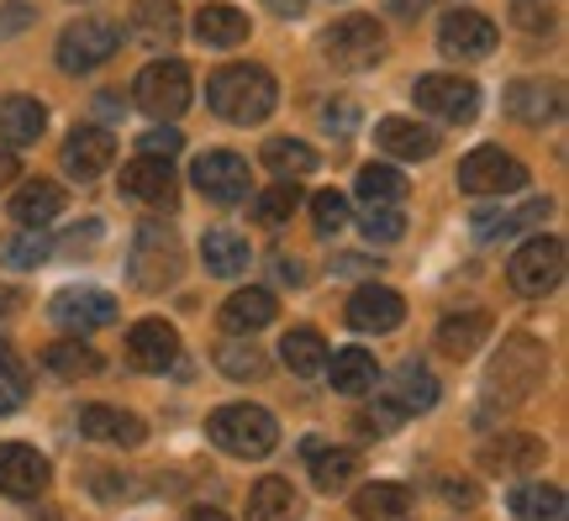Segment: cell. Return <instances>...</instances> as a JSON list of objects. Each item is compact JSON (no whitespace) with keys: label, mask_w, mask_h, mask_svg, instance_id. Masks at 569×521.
<instances>
[{"label":"cell","mask_w":569,"mask_h":521,"mask_svg":"<svg viewBox=\"0 0 569 521\" xmlns=\"http://www.w3.org/2000/svg\"><path fill=\"white\" fill-rule=\"evenodd\" d=\"M63 211V190L53 180H27L11 196V217L21 221V227H48V221Z\"/></svg>","instance_id":"cell-33"},{"label":"cell","mask_w":569,"mask_h":521,"mask_svg":"<svg viewBox=\"0 0 569 521\" xmlns=\"http://www.w3.org/2000/svg\"><path fill=\"white\" fill-rule=\"evenodd\" d=\"M353 190H359L365 206H401L407 201V174L390 169V163H369V169H359Z\"/></svg>","instance_id":"cell-37"},{"label":"cell","mask_w":569,"mask_h":521,"mask_svg":"<svg viewBox=\"0 0 569 521\" xmlns=\"http://www.w3.org/2000/svg\"><path fill=\"white\" fill-rule=\"evenodd\" d=\"M42 369L53 374V380H96L106 369V359L80 338H63V342H48L42 348Z\"/></svg>","instance_id":"cell-28"},{"label":"cell","mask_w":569,"mask_h":521,"mask_svg":"<svg viewBox=\"0 0 569 521\" xmlns=\"http://www.w3.org/2000/svg\"><path fill=\"white\" fill-rule=\"evenodd\" d=\"M496 21L480 17V11H448L443 21H438V48H443L448 59H459V63H475V59H490L496 53Z\"/></svg>","instance_id":"cell-13"},{"label":"cell","mask_w":569,"mask_h":521,"mask_svg":"<svg viewBox=\"0 0 569 521\" xmlns=\"http://www.w3.org/2000/svg\"><path fill=\"white\" fill-rule=\"evenodd\" d=\"M127 363L138 374H163L180 363V332L159 317H142L132 332H127Z\"/></svg>","instance_id":"cell-15"},{"label":"cell","mask_w":569,"mask_h":521,"mask_svg":"<svg viewBox=\"0 0 569 521\" xmlns=\"http://www.w3.org/2000/svg\"><path fill=\"white\" fill-rule=\"evenodd\" d=\"M327 380H332V390L338 395H369L375 390V380H380V363H375V353L369 348H343V353H327Z\"/></svg>","instance_id":"cell-25"},{"label":"cell","mask_w":569,"mask_h":521,"mask_svg":"<svg viewBox=\"0 0 569 521\" xmlns=\"http://www.w3.org/2000/svg\"><path fill=\"white\" fill-rule=\"evenodd\" d=\"M190 96H196V84H190V69H184L180 59L148 63L138 80H132V101L153 121H174L184 106H190Z\"/></svg>","instance_id":"cell-8"},{"label":"cell","mask_w":569,"mask_h":521,"mask_svg":"<svg viewBox=\"0 0 569 521\" xmlns=\"http://www.w3.org/2000/svg\"><path fill=\"white\" fill-rule=\"evenodd\" d=\"M549 211H553L549 196L511 206V211H480V217H475V238H480V242L517 238V232H528V227H538V221H549Z\"/></svg>","instance_id":"cell-27"},{"label":"cell","mask_w":569,"mask_h":521,"mask_svg":"<svg viewBox=\"0 0 569 521\" xmlns=\"http://www.w3.org/2000/svg\"><path fill=\"white\" fill-rule=\"evenodd\" d=\"M306 453H317V448H306ZM353 474H359V453L353 448H322L317 459H311V480H317V490H348L353 484Z\"/></svg>","instance_id":"cell-39"},{"label":"cell","mask_w":569,"mask_h":521,"mask_svg":"<svg viewBox=\"0 0 569 521\" xmlns=\"http://www.w3.org/2000/svg\"><path fill=\"white\" fill-rule=\"evenodd\" d=\"M201 259H206V274H217V280H238L248 269V259H253V248H248V238H238V232H227V227H211L201 238Z\"/></svg>","instance_id":"cell-30"},{"label":"cell","mask_w":569,"mask_h":521,"mask_svg":"<svg viewBox=\"0 0 569 521\" xmlns=\"http://www.w3.org/2000/svg\"><path fill=\"white\" fill-rule=\"evenodd\" d=\"M190 180H196V190H201L206 201L238 206V201H248V184H253V163H248L243 153H232V148H211V153H201V159H196Z\"/></svg>","instance_id":"cell-10"},{"label":"cell","mask_w":569,"mask_h":521,"mask_svg":"<svg viewBox=\"0 0 569 521\" xmlns=\"http://www.w3.org/2000/svg\"><path fill=\"white\" fill-rule=\"evenodd\" d=\"M401 421H407V411H401V405H396V401H380V405H365L353 427H359V438H390Z\"/></svg>","instance_id":"cell-47"},{"label":"cell","mask_w":569,"mask_h":521,"mask_svg":"<svg viewBox=\"0 0 569 521\" xmlns=\"http://www.w3.org/2000/svg\"><path fill=\"white\" fill-rule=\"evenodd\" d=\"M111 159H117V142H111L106 127H74L69 142H63V174H69V180H80V184L101 180Z\"/></svg>","instance_id":"cell-17"},{"label":"cell","mask_w":569,"mask_h":521,"mask_svg":"<svg viewBox=\"0 0 569 521\" xmlns=\"http://www.w3.org/2000/svg\"><path fill=\"white\" fill-rule=\"evenodd\" d=\"M311 227H317L322 238H338L348 227V201L338 190H317V196H311Z\"/></svg>","instance_id":"cell-46"},{"label":"cell","mask_w":569,"mask_h":521,"mask_svg":"<svg viewBox=\"0 0 569 521\" xmlns=\"http://www.w3.org/2000/svg\"><path fill=\"white\" fill-rule=\"evenodd\" d=\"M27 390H32V380H27V363L17 359V348L0 338V417H11V411H21L27 405Z\"/></svg>","instance_id":"cell-42"},{"label":"cell","mask_w":569,"mask_h":521,"mask_svg":"<svg viewBox=\"0 0 569 521\" xmlns=\"http://www.w3.org/2000/svg\"><path fill=\"white\" fill-rule=\"evenodd\" d=\"M48 317L59 321L63 332H96V327H111L117 321V301L111 290H96V284H80V290H59Z\"/></svg>","instance_id":"cell-16"},{"label":"cell","mask_w":569,"mask_h":521,"mask_svg":"<svg viewBox=\"0 0 569 521\" xmlns=\"http://www.w3.org/2000/svg\"><path fill=\"white\" fill-rule=\"evenodd\" d=\"M407 321V301L386 284H359L348 295V327L353 332H396Z\"/></svg>","instance_id":"cell-18"},{"label":"cell","mask_w":569,"mask_h":521,"mask_svg":"<svg viewBox=\"0 0 569 521\" xmlns=\"http://www.w3.org/2000/svg\"><path fill=\"white\" fill-rule=\"evenodd\" d=\"M274 101H280V90L264 63H227L206 80V106L232 127H259L274 111Z\"/></svg>","instance_id":"cell-1"},{"label":"cell","mask_w":569,"mask_h":521,"mask_svg":"<svg viewBox=\"0 0 569 521\" xmlns=\"http://www.w3.org/2000/svg\"><path fill=\"white\" fill-rule=\"evenodd\" d=\"M117 48H122V21L80 17L74 27H63L59 69L63 74H90V69H101L106 59H117Z\"/></svg>","instance_id":"cell-6"},{"label":"cell","mask_w":569,"mask_h":521,"mask_svg":"<svg viewBox=\"0 0 569 521\" xmlns=\"http://www.w3.org/2000/svg\"><path fill=\"white\" fill-rule=\"evenodd\" d=\"M565 111V96L553 80H517L507 90V117L522 121V127H543V121H559Z\"/></svg>","instance_id":"cell-21"},{"label":"cell","mask_w":569,"mask_h":521,"mask_svg":"<svg viewBox=\"0 0 569 521\" xmlns=\"http://www.w3.org/2000/svg\"><path fill=\"white\" fill-rule=\"evenodd\" d=\"M375 148H380L386 159L417 163V159H432V153H438V132L422 127V121H411V117H380V127H375Z\"/></svg>","instance_id":"cell-19"},{"label":"cell","mask_w":569,"mask_h":521,"mask_svg":"<svg viewBox=\"0 0 569 521\" xmlns=\"http://www.w3.org/2000/svg\"><path fill=\"white\" fill-rule=\"evenodd\" d=\"M543 459H549V448H543V438H532V432H501L496 442L480 448V469L486 474H528Z\"/></svg>","instance_id":"cell-20"},{"label":"cell","mask_w":569,"mask_h":521,"mask_svg":"<svg viewBox=\"0 0 569 521\" xmlns=\"http://www.w3.org/2000/svg\"><path fill=\"white\" fill-rule=\"evenodd\" d=\"M274 295L269 290H238V295H227V305L217 311V327H222L227 338H253V332H264L269 321H274Z\"/></svg>","instance_id":"cell-22"},{"label":"cell","mask_w":569,"mask_h":521,"mask_svg":"<svg viewBox=\"0 0 569 521\" xmlns=\"http://www.w3.org/2000/svg\"><path fill=\"white\" fill-rule=\"evenodd\" d=\"M486 338H490V317H486V311H459V317L438 321V353H443V359L465 363Z\"/></svg>","instance_id":"cell-31"},{"label":"cell","mask_w":569,"mask_h":521,"mask_svg":"<svg viewBox=\"0 0 569 521\" xmlns=\"http://www.w3.org/2000/svg\"><path fill=\"white\" fill-rule=\"evenodd\" d=\"M184 269V248L174 238V227H163V221H148L138 227V238H132V253H127V274L138 290H169V284L180 280Z\"/></svg>","instance_id":"cell-4"},{"label":"cell","mask_w":569,"mask_h":521,"mask_svg":"<svg viewBox=\"0 0 569 521\" xmlns=\"http://www.w3.org/2000/svg\"><path fill=\"white\" fill-rule=\"evenodd\" d=\"M390 401L401 405V411H432L438 405V380L427 374L422 363H401L396 369V395Z\"/></svg>","instance_id":"cell-41"},{"label":"cell","mask_w":569,"mask_h":521,"mask_svg":"<svg viewBox=\"0 0 569 521\" xmlns=\"http://www.w3.org/2000/svg\"><path fill=\"white\" fill-rule=\"evenodd\" d=\"M280 359L290 374H301V380H317L327 369V342L322 332H311V327H296V332H284L280 342Z\"/></svg>","instance_id":"cell-34"},{"label":"cell","mask_w":569,"mask_h":521,"mask_svg":"<svg viewBox=\"0 0 569 521\" xmlns=\"http://www.w3.org/2000/svg\"><path fill=\"white\" fill-rule=\"evenodd\" d=\"M507 280L517 295H553L559 280H565V238H549V232L528 238L511 253Z\"/></svg>","instance_id":"cell-5"},{"label":"cell","mask_w":569,"mask_h":521,"mask_svg":"<svg viewBox=\"0 0 569 521\" xmlns=\"http://www.w3.org/2000/svg\"><path fill=\"white\" fill-rule=\"evenodd\" d=\"M142 153H153V159L180 153V132H174V127H153V132H142Z\"/></svg>","instance_id":"cell-49"},{"label":"cell","mask_w":569,"mask_h":521,"mask_svg":"<svg viewBox=\"0 0 569 521\" xmlns=\"http://www.w3.org/2000/svg\"><path fill=\"white\" fill-rule=\"evenodd\" d=\"M180 6L174 0H138L132 6V38L148 42V48H169V42H180Z\"/></svg>","instance_id":"cell-29"},{"label":"cell","mask_w":569,"mask_h":521,"mask_svg":"<svg viewBox=\"0 0 569 521\" xmlns=\"http://www.w3.org/2000/svg\"><path fill=\"white\" fill-rule=\"evenodd\" d=\"M296 505L301 501H296L290 480H280V474H269V480H259L248 490V521H290Z\"/></svg>","instance_id":"cell-35"},{"label":"cell","mask_w":569,"mask_h":521,"mask_svg":"<svg viewBox=\"0 0 569 521\" xmlns=\"http://www.w3.org/2000/svg\"><path fill=\"white\" fill-rule=\"evenodd\" d=\"M17 174H21L17 153H11V148H0V190H6V184H17Z\"/></svg>","instance_id":"cell-53"},{"label":"cell","mask_w":569,"mask_h":521,"mask_svg":"<svg viewBox=\"0 0 569 521\" xmlns=\"http://www.w3.org/2000/svg\"><path fill=\"white\" fill-rule=\"evenodd\" d=\"M206 438L232 459H264L280 442V421L269 417L264 405H217L206 417Z\"/></svg>","instance_id":"cell-3"},{"label":"cell","mask_w":569,"mask_h":521,"mask_svg":"<svg viewBox=\"0 0 569 521\" xmlns=\"http://www.w3.org/2000/svg\"><path fill=\"white\" fill-rule=\"evenodd\" d=\"M48 253H53V242L42 238V227H27L17 238H0V263L6 269H38V263H48Z\"/></svg>","instance_id":"cell-43"},{"label":"cell","mask_w":569,"mask_h":521,"mask_svg":"<svg viewBox=\"0 0 569 521\" xmlns=\"http://www.w3.org/2000/svg\"><path fill=\"white\" fill-rule=\"evenodd\" d=\"M380 53H386V32H380L375 17H343L322 32V59L332 69H343V74H359L369 63H380Z\"/></svg>","instance_id":"cell-7"},{"label":"cell","mask_w":569,"mask_h":521,"mask_svg":"<svg viewBox=\"0 0 569 521\" xmlns=\"http://www.w3.org/2000/svg\"><path fill=\"white\" fill-rule=\"evenodd\" d=\"M248 17L238 11V6H201L196 11V38L206 42V48H238V42H248Z\"/></svg>","instance_id":"cell-32"},{"label":"cell","mask_w":569,"mask_h":521,"mask_svg":"<svg viewBox=\"0 0 569 521\" xmlns=\"http://www.w3.org/2000/svg\"><path fill=\"white\" fill-rule=\"evenodd\" d=\"M269 11H274V17H301L306 6H311V0H264Z\"/></svg>","instance_id":"cell-54"},{"label":"cell","mask_w":569,"mask_h":521,"mask_svg":"<svg viewBox=\"0 0 569 521\" xmlns=\"http://www.w3.org/2000/svg\"><path fill=\"white\" fill-rule=\"evenodd\" d=\"M528 184V163H517L507 148H475L459 159V190L465 196H511V190H522Z\"/></svg>","instance_id":"cell-9"},{"label":"cell","mask_w":569,"mask_h":521,"mask_svg":"<svg viewBox=\"0 0 569 521\" xmlns=\"http://www.w3.org/2000/svg\"><path fill=\"white\" fill-rule=\"evenodd\" d=\"M53 480V469L32 442H0V495L11 501H38Z\"/></svg>","instance_id":"cell-14"},{"label":"cell","mask_w":569,"mask_h":521,"mask_svg":"<svg viewBox=\"0 0 569 521\" xmlns=\"http://www.w3.org/2000/svg\"><path fill=\"white\" fill-rule=\"evenodd\" d=\"M217 369H222L227 380H269V359L248 338H227L217 348Z\"/></svg>","instance_id":"cell-40"},{"label":"cell","mask_w":569,"mask_h":521,"mask_svg":"<svg viewBox=\"0 0 569 521\" xmlns=\"http://www.w3.org/2000/svg\"><path fill=\"white\" fill-rule=\"evenodd\" d=\"M443 495H448V505H475V501H480V490H475L469 480H448Z\"/></svg>","instance_id":"cell-52"},{"label":"cell","mask_w":569,"mask_h":521,"mask_svg":"<svg viewBox=\"0 0 569 521\" xmlns=\"http://www.w3.org/2000/svg\"><path fill=\"white\" fill-rule=\"evenodd\" d=\"M296 211H301V190H296V180H280L274 190H264V196H259L253 221H264V227H284Z\"/></svg>","instance_id":"cell-44"},{"label":"cell","mask_w":569,"mask_h":521,"mask_svg":"<svg viewBox=\"0 0 569 521\" xmlns=\"http://www.w3.org/2000/svg\"><path fill=\"white\" fill-rule=\"evenodd\" d=\"M101 238V221H84V227H74L69 238H63V248H74V253H90V242Z\"/></svg>","instance_id":"cell-51"},{"label":"cell","mask_w":569,"mask_h":521,"mask_svg":"<svg viewBox=\"0 0 569 521\" xmlns=\"http://www.w3.org/2000/svg\"><path fill=\"white\" fill-rule=\"evenodd\" d=\"M122 196L132 206H148V211H174V206H180V180H174V163L153 159V153H138V159L122 169Z\"/></svg>","instance_id":"cell-12"},{"label":"cell","mask_w":569,"mask_h":521,"mask_svg":"<svg viewBox=\"0 0 569 521\" xmlns=\"http://www.w3.org/2000/svg\"><path fill=\"white\" fill-rule=\"evenodd\" d=\"M80 432L90 442H111V448H138V442L148 438V427H142L132 411H117V405H84Z\"/></svg>","instance_id":"cell-23"},{"label":"cell","mask_w":569,"mask_h":521,"mask_svg":"<svg viewBox=\"0 0 569 521\" xmlns=\"http://www.w3.org/2000/svg\"><path fill=\"white\" fill-rule=\"evenodd\" d=\"M543 374H549V348L532 332H511L486 369V405H501V411L522 405L543 384Z\"/></svg>","instance_id":"cell-2"},{"label":"cell","mask_w":569,"mask_h":521,"mask_svg":"<svg viewBox=\"0 0 569 521\" xmlns=\"http://www.w3.org/2000/svg\"><path fill=\"white\" fill-rule=\"evenodd\" d=\"M411 490L396 480H375L353 495V517L359 521H411Z\"/></svg>","instance_id":"cell-26"},{"label":"cell","mask_w":569,"mask_h":521,"mask_svg":"<svg viewBox=\"0 0 569 521\" xmlns=\"http://www.w3.org/2000/svg\"><path fill=\"white\" fill-rule=\"evenodd\" d=\"M259 163L274 169L280 180H306V174L317 169V153H311L301 138H269L264 153H259Z\"/></svg>","instance_id":"cell-38"},{"label":"cell","mask_w":569,"mask_h":521,"mask_svg":"<svg viewBox=\"0 0 569 521\" xmlns=\"http://www.w3.org/2000/svg\"><path fill=\"white\" fill-rule=\"evenodd\" d=\"M48 132V106L32 96H6L0 101V138L6 148H32Z\"/></svg>","instance_id":"cell-24"},{"label":"cell","mask_w":569,"mask_h":521,"mask_svg":"<svg viewBox=\"0 0 569 521\" xmlns=\"http://www.w3.org/2000/svg\"><path fill=\"white\" fill-rule=\"evenodd\" d=\"M348 117H353V101H338V106H327L322 111V127L327 132H338V138H348V132H353V121Z\"/></svg>","instance_id":"cell-50"},{"label":"cell","mask_w":569,"mask_h":521,"mask_svg":"<svg viewBox=\"0 0 569 521\" xmlns=\"http://www.w3.org/2000/svg\"><path fill=\"white\" fill-rule=\"evenodd\" d=\"M32 21H38V11H32L27 0H6V6H0V38H17Z\"/></svg>","instance_id":"cell-48"},{"label":"cell","mask_w":569,"mask_h":521,"mask_svg":"<svg viewBox=\"0 0 569 521\" xmlns=\"http://www.w3.org/2000/svg\"><path fill=\"white\" fill-rule=\"evenodd\" d=\"M184 521H227V517H222V511H190Z\"/></svg>","instance_id":"cell-55"},{"label":"cell","mask_w":569,"mask_h":521,"mask_svg":"<svg viewBox=\"0 0 569 521\" xmlns=\"http://www.w3.org/2000/svg\"><path fill=\"white\" fill-rule=\"evenodd\" d=\"M507 511L517 521H559L565 517V490L559 484H517Z\"/></svg>","instance_id":"cell-36"},{"label":"cell","mask_w":569,"mask_h":521,"mask_svg":"<svg viewBox=\"0 0 569 521\" xmlns=\"http://www.w3.org/2000/svg\"><path fill=\"white\" fill-rule=\"evenodd\" d=\"M411 101H417V111L432 121H475V111H480V90H475V80H459V74H422V80L411 84Z\"/></svg>","instance_id":"cell-11"},{"label":"cell","mask_w":569,"mask_h":521,"mask_svg":"<svg viewBox=\"0 0 569 521\" xmlns=\"http://www.w3.org/2000/svg\"><path fill=\"white\" fill-rule=\"evenodd\" d=\"M359 232H365L369 242H401L407 217H401V206H365V211H359Z\"/></svg>","instance_id":"cell-45"}]
</instances>
